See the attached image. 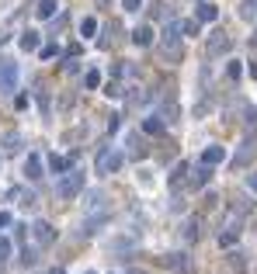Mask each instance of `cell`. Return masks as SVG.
Instances as JSON below:
<instances>
[{
	"instance_id": "obj_1",
	"label": "cell",
	"mask_w": 257,
	"mask_h": 274,
	"mask_svg": "<svg viewBox=\"0 0 257 274\" xmlns=\"http://www.w3.org/2000/svg\"><path fill=\"white\" fill-rule=\"evenodd\" d=\"M178 32H181L178 24H167V28H163V39H160V59H163V63H170V66L184 59V45H181Z\"/></svg>"
},
{
	"instance_id": "obj_2",
	"label": "cell",
	"mask_w": 257,
	"mask_h": 274,
	"mask_svg": "<svg viewBox=\"0 0 257 274\" xmlns=\"http://www.w3.org/2000/svg\"><path fill=\"white\" fill-rule=\"evenodd\" d=\"M122 163H125L122 149H115V146H104V149L98 153V160H94V170H98V174H115Z\"/></svg>"
},
{
	"instance_id": "obj_3",
	"label": "cell",
	"mask_w": 257,
	"mask_h": 274,
	"mask_svg": "<svg viewBox=\"0 0 257 274\" xmlns=\"http://www.w3.org/2000/svg\"><path fill=\"white\" fill-rule=\"evenodd\" d=\"M80 191H83V174H80V170H66V177L56 184V195L60 198H77Z\"/></svg>"
},
{
	"instance_id": "obj_4",
	"label": "cell",
	"mask_w": 257,
	"mask_h": 274,
	"mask_svg": "<svg viewBox=\"0 0 257 274\" xmlns=\"http://www.w3.org/2000/svg\"><path fill=\"white\" fill-rule=\"evenodd\" d=\"M0 90L4 94L18 90V63L14 59H0Z\"/></svg>"
},
{
	"instance_id": "obj_5",
	"label": "cell",
	"mask_w": 257,
	"mask_h": 274,
	"mask_svg": "<svg viewBox=\"0 0 257 274\" xmlns=\"http://www.w3.org/2000/svg\"><path fill=\"white\" fill-rule=\"evenodd\" d=\"M230 49H233V39H230L226 32H212V35H209V42H205V52H209L212 59L226 56Z\"/></svg>"
},
{
	"instance_id": "obj_6",
	"label": "cell",
	"mask_w": 257,
	"mask_h": 274,
	"mask_svg": "<svg viewBox=\"0 0 257 274\" xmlns=\"http://www.w3.org/2000/svg\"><path fill=\"white\" fill-rule=\"evenodd\" d=\"M104 222H108V212L101 208V212H94L91 219H83V226H80V236H94L101 226H104Z\"/></svg>"
},
{
	"instance_id": "obj_7",
	"label": "cell",
	"mask_w": 257,
	"mask_h": 274,
	"mask_svg": "<svg viewBox=\"0 0 257 274\" xmlns=\"http://www.w3.org/2000/svg\"><path fill=\"white\" fill-rule=\"evenodd\" d=\"M32 233H35V239H39V247H49V243L56 239V229H52L45 219H39V222L32 226Z\"/></svg>"
},
{
	"instance_id": "obj_8",
	"label": "cell",
	"mask_w": 257,
	"mask_h": 274,
	"mask_svg": "<svg viewBox=\"0 0 257 274\" xmlns=\"http://www.w3.org/2000/svg\"><path fill=\"white\" fill-rule=\"evenodd\" d=\"M24 177L28 180H39L42 177V157L39 153H28V160H24Z\"/></svg>"
},
{
	"instance_id": "obj_9",
	"label": "cell",
	"mask_w": 257,
	"mask_h": 274,
	"mask_svg": "<svg viewBox=\"0 0 257 274\" xmlns=\"http://www.w3.org/2000/svg\"><path fill=\"white\" fill-rule=\"evenodd\" d=\"M222 160H226V146H209V149L202 153V163H205V167H216Z\"/></svg>"
},
{
	"instance_id": "obj_10",
	"label": "cell",
	"mask_w": 257,
	"mask_h": 274,
	"mask_svg": "<svg viewBox=\"0 0 257 274\" xmlns=\"http://www.w3.org/2000/svg\"><path fill=\"white\" fill-rule=\"evenodd\" d=\"M219 18V7L216 4H209V0H205V4H198L195 7V21H202V24H205V21H216Z\"/></svg>"
},
{
	"instance_id": "obj_11",
	"label": "cell",
	"mask_w": 257,
	"mask_h": 274,
	"mask_svg": "<svg viewBox=\"0 0 257 274\" xmlns=\"http://www.w3.org/2000/svg\"><path fill=\"white\" fill-rule=\"evenodd\" d=\"M18 42H21V49H24V52H35V49L42 45V35L28 28V32H21V39H18Z\"/></svg>"
},
{
	"instance_id": "obj_12",
	"label": "cell",
	"mask_w": 257,
	"mask_h": 274,
	"mask_svg": "<svg viewBox=\"0 0 257 274\" xmlns=\"http://www.w3.org/2000/svg\"><path fill=\"white\" fill-rule=\"evenodd\" d=\"M132 42H136L139 49H146V45H153V28H150V24H139L136 32H132Z\"/></svg>"
},
{
	"instance_id": "obj_13",
	"label": "cell",
	"mask_w": 257,
	"mask_h": 274,
	"mask_svg": "<svg viewBox=\"0 0 257 274\" xmlns=\"http://www.w3.org/2000/svg\"><path fill=\"white\" fill-rule=\"evenodd\" d=\"M142 132H146V136H160V132H167V121H163V118H142Z\"/></svg>"
},
{
	"instance_id": "obj_14",
	"label": "cell",
	"mask_w": 257,
	"mask_h": 274,
	"mask_svg": "<svg viewBox=\"0 0 257 274\" xmlns=\"http://www.w3.org/2000/svg\"><path fill=\"white\" fill-rule=\"evenodd\" d=\"M83 195V205L91 208V212H101V205H104V191H80Z\"/></svg>"
},
{
	"instance_id": "obj_15",
	"label": "cell",
	"mask_w": 257,
	"mask_h": 274,
	"mask_svg": "<svg viewBox=\"0 0 257 274\" xmlns=\"http://www.w3.org/2000/svg\"><path fill=\"white\" fill-rule=\"evenodd\" d=\"M70 167H73V160H66V157H56V153L49 157V170H52V174H66Z\"/></svg>"
},
{
	"instance_id": "obj_16",
	"label": "cell",
	"mask_w": 257,
	"mask_h": 274,
	"mask_svg": "<svg viewBox=\"0 0 257 274\" xmlns=\"http://www.w3.org/2000/svg\"><path fill=\"white\" fill-rule=\"evenodd\" d=\"M209 177H212V167H205V163H202L195 174H191V188H205V184H209Z\"/></svg>"
},
{
	"instance_id": "obj_17",
	"label": "cell",
	"mask_w": 257,
	"mask_h": 274,
	"mask_svg": "<svg viewBox=\"0 0 257 274\" xmlns=\"http://www.w3.org/2000/svg\"><path fill=\"white\" fill-rule=\"evenodd\" d=\"M240 18L257 21V0H240Z\"/></svg>"
},
{
	"instance_id": "obj_18",
	"label": "cell",
	"mask_w": 257,
	"mask_h": 274,
	"mask_svg": "<svg viewBox=\"0 0 257 274\" xmlns=\"http://www.w3.org/2000/svg\"><path fill=\"white\" fill-rule=\"evenodd\" d=\"M188 170H191L188 163H178V167H174V174L167 177V184H170V188H181V184H184V174H188Z\"/></svg>"
},
{
	"instance_id": "obj_19",
	"label": "cell",
	"mask_w": 257,
	"mask_h": 274,
	"mask_svg": "<svg viewBox=\"0 0 257 274\" xmlns=\"http://www.w3.org/2000/svg\"><path fill=\"white\" fill-rule=\"evenodd\" d=\"M56 11H60V0H42L39 7H35V14H39V18H52Z\"/></svg>"
},
{
	"instance_id": "obj_20",
	"label": "cell",
	"mask_w": 257,
	"mask_h": 274,
	"mask_svg": "<svg viewBox=\"0 0 257 274\" xmlns=\"http://www.w3.org/2000/svg\"><path fill=\"white\" fill-rule=\"evenodd\" d=\"M83 87H87V90H98L101 87V73L98 70H87V73H83Z\"/></svg>"
},
{
	"instance_id": "obj_21",
	"label": "cell",
	"mask_w": 257,
	"mask_h": 274,
	"mask_svg": "<svg viewBox=\"0 0 257 274\" xmlns=\"http://www.w3.org/2000/svg\"><path fill=\"white\" fill-rule=\"evenodd\" d=\"M237 239H240V229H237V226H230L226 233H219V243H222V247H233Z\"/></svg>"
},
{
	"instance_id": "obj_22",
	"label": "cell",
	"mask_w": 257,
	"mask_h": 274,
	"mask_svg": "<svg viewBox=\"0 0 257 274\" xmlns=\"http://www.w3.org/2000/svg\"><path fill=\"white\" fill-rule=\"evenodd\" d=\"M94 32H98V21H94V18L80 21V35H83V39H94Z\"/></svg>"
},
{
	"instance_id": "obj_23",
	"label": "cell",
	"mask_w": 257,
	"mask_h": 274,
	"mask_svg": "<svg viewBox=\"0 0 257 274\" xmlns=\"http://www.w3.org/2000/svg\"><path fill=\"white\" fill-rule=\"evenodd\" d=\"M178 28H181V32H184V35H198V32H202V21H195V18H188V21H181Z\"/></svg>"
},
{
	"instance_id": "obj_24",
	"label": "cell",
	"mask_w": 257,
	"mask_h": 274,
	"mask_svg": "<svg viewBox=\"0 0 257 274\" xmlns=\"http://www.w3.org/2000/svg\"><path fill=\"white\" fill-rule=\"evenodd\" d=\"M184 236H188V239H198V236H202V219H191V222L184 226Z\"/></svg>"
},
{
	"instance_id": "obj_25",
	"label": "cell",
	"mask_w": 257,
	"mask_h": 274,
	"mask_svg": "<svg viewBox=\"0 0 257 274\" xmlns=\"http://www.w3.org/2000/svg\"><path fill=\"white\" fill-rule=\"evenodd\" d=\"M21 264H24V267H32V264H39V250H32V247H24V250H21Z\"/></svg>"
},
{
	"instance_id": "obj_26",
	"label": "cell",
	"mask_w": 257,
	"mask_h": 274,
	"mask_svg": "<svg viewBox=\"0 0 257 274\" xmlns=\"http://www.w3.org/2000/svg\"><path fill=\"white\" fill-rule=\"evenodd\" d=\"M18 142H21L18 132H7V136H4V153H14V149H18Z\"/></svg>"
},
{
	"instance_id": "obj_27",
	"label": "cell",
	"mask_w": 257,
	"mask_h": 274,
	"mask_svg": "<svg viewBox=\"0 0 257 274\" xmlns=\"http://www.w3.org/2000/svg\"><path fill=\"white\" fill-rule=\"evenodd\" d=\"M254 149H257V146L247 139V142H243V149H240V157H237V167H240V163H247V157H254Z\"/></svg>"
},
{
	"instance_id": "obj_28",
	"label": "cell",
	"mask_w": 257,
	"mask_h": 274,
	"mask_svg": "<svg viewBox=\"0 0 257 274\" xmlns=\"http://www.w3.org/2000/svg\"><path fill=\"white\" fill-rule=\"evenodd\" d=\"M129 146H132V157H146V142H142L139 136L129 139Z\"/></svg>"
},
{
	"instance_id": "obj_29",
	"label": "cell",
	"mask_w": 257,
	"mask_h": 274,
	"mask_svg": "<svg viewBox=\"0 0 257 274\" xmlns=\"http://www.w3.org/2000/svg\"><path fill=\"white\" fill-rule=\"evenodd\" d=\"M226 77H230V80H240V77H243V66H240V63H230V66H226Z\"/></svg>"
},
{
	"instance_id": "obj_30",
	"label": "cell",
	"mask_w": 257,
	"mask_h": 274,
	"mask_svg": "<svg viewBox=\"0 0 257 274\" xmlns=\"http://www.w3.org/2000/svg\"><path fill=\"white\" fill-rule=\"evenodd\" d=\"M243 121H247V125H257V108H247V111H243Z\"/></svg>"
},
{
	"instance_id": "obj_31",
	"label": "cell",
	"mask_w": 257,
	"mask_h": 274,
	"mask_svg": "<svg viewBox=\"0 0 257 274\" xmlns=\"http://www.w3.org/2000/svg\"><path fill=\"white\" fill-rule=\"evenodd\" d=\"M104 94H108V98H122V87H119V83H108Z\"/></svg>"
},
{
	"instance_id": "obj_32",
	"label": "cell",
	"mask_w": 257,
	"mask_h": 274,
	"mask_svg": "<svg viewBox=\"0 0 257 274\" xmlns=\"http://www.w3.org/2000/svg\"><path fill=\"white\" fill-rule=\"evenodd\" d=\"M52 56H60V49H56V45H45V49H42V59H52Z\"/></svg>"
},
{
	"instance_id": "obj_33",
	"label": "cell",
	"mask_w": 257,
	"mask_h": 274,
	"mask_svg": "<svg viewBox=\"0 0 257 274\" xmlns=\"http://www.w3.org/2000/svg\"><path fill=\"white\" fill-rule=\"evenodd\" d=\"M122 7H125V11H139V7H142V0H122Z\"/></svg>"
},
{
	"instance_id": "obj_34",
	"label": "cell",
	"mask_w": 257,
	"mask_h": 274,
	"mask_svg": "<svg viewBox=\"0 0 257 274\" xmlns=\"http://www.w3.org/2000/svg\"><path fill=\"white\" fill-rule=\"evenodd\" d=\"M11 254V239H4V236H0V257H7Z\"/></svg>"
},
{
	"instance_id": "obj_35",
	"label": "cell",
	"mask_w": 257,
	"mask_h": 274,
	"mask_svg": "<svg viewBox=\"0 0 257 274\" xmlns=\"http://www.w3.org/2000/svg\"><path fill=\"white\" fill-rule=\"evenodd\" d=\"M11 226V212H0V229H7Z\"/></svg>"
},
{
	"instance_id": "obj_36",
	"label": "cell",
	"mask_w": 257,
	"mask_h": 274,
	"mask_svg": "<svg viewBox=\"0 0 257 274\" xmlns=\"http://www.w3.org/2000/svg\"><path fill=\"white\" fill-rule=\"evenodd\" d=\"M247 188H250V191L257 195V174H250V177H247Z\"/></svg>"
},
{
	"instance_id": "obj_37",
	"label": "cell",
	"mask_w": 257,
	"mask_h": 274,
	"mask_svg": "<svg viewBox=\"0 0 257 274\" xmlns=\"http://www.w3.org/2000/svg\"><path fill=\"white\" fill-rule=\"evenodd\" d=\"M52 274H66V271H63V267H56V271H52Z\"/></svg>"
},
{
	"instance_id": "obj_38",
	"label": "cell",
	"mask_w": 257,
	"mask_h": 274,
	"mask_svg": "<svg viewBox=\"0 0 257 274\" xmlns=\"http://www.w3.org/2000/svg\"><path fill=\"white\" fill-rule=\"evenodd\" d=\"M83 274H98V271H83Z\"/></svg>"
}]
</instances>
